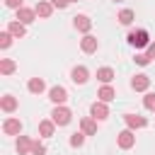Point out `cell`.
Here are the masks:
<instances>
[{
  "label": "cell",
  "instance_id": "cell-1",
  "mask_svg": "<svg viewBox=\"0 0 155 155\" xmlns=\"http://www.w3.org/2000/svg\"><path fill=\"white\" fill-rule=\"evenodd\" d=\"M51 119H53V124H56V126H68V124H70V119H73V114H70V109H68V107L56 104V107H53V111H51Z\"/></svg>",
  "mask_w": 155,
  "mask_h": 155
},
{
  "label": "cell",
  "instance_id": "cell-2",
  "mask_svg": "<svg viewBox=\"0 0 155 155\" xmlns=\"http://www.w3.org/2000/svg\"><path fill=\"white\" fill-rule=\"evenodd\" d=\"M128 44H131L133 48H148V46H150V36H148L145 29H136V31L128 34Z\"/></svg>",
  "mask_w": 155,
  "mask_h": 155
},
{
  "label": "cell",
  "instance_id": "cell-3",
  "mask_svg": "<svg viewBox=\"0 0 155 155\" xmlns=\"http://www.w3.org/2000/svg\"><path fill=\"white\" fill-rule=\"evenodd\" d=\"M116 143H119V148H121V150H128V148H133V145H136L133 128H126V131H121V133L116 136Z\"/></svg>",
  "mask_w": 155,
  "mask_h": 155
},
{
  "label": "cell",
  "instance_id": "cell-4",
  "mask_svg": "<svg viewBox=\"0 0 155 155\" xmlns=\"http://www.w3.org/2000/svg\"><path fill=\"white\" fill-rule=\"evenodd\" d=\"M70 80H73L75 85H85V82L90 80V70H87L85 65H75V68L70 70Z\"/></svg>",
  "mask_w": 155,
  "mask_h": 155
},
{
  "label": "cell",
  "instance_id": "cell-5",
  "mask_svg": "<svg viewBox=\"0 0 155 155\" xmlns=\"http://www.w3.org/2000/svg\"><path fill=\"white\" fill-rule=\"evenodd\" d=\"M48 99H51L53 104H65V99H68V90L61 87V85H56V87L48 90Z\"/></svg>",
  "mask_w": 155,
  "mask_h": 155
},
{
  "label": "cell",
  "instance_id": "cell-6",
  "mask_svg": "<svg viewBox=\"0 0 155 155\" xmlns=\"http://www.w3.org/2000/svg\"><path fill=\"white\" fill-rule=\"evenodd\" d=\"M90 114L97 119V121H104L107 116H109V107H107V102H102V99H97L94 104H92V109H90Z\"/></svg>",
  "mask_w": 155,
  "mask_h": 155
},
{
  "label": "cell",
  "instance_id": "cell-7",
  "mask_svg": "<svg viewBox=\"0 0 155 155\" xmlns=\"http://www.w3.org/2000/svg\"><path fill=\"white\" fill-rule=\"evenodd\" d=\"M73 27H75L78 31L87 34V31L92 29V19H90L87 15H75V17H73Z\"/></svg>",
  "mask_w": 155,
  "mask_h": 155
},
{
  "label": "cell",
  "instance_id": "cell-8",
  "mask_svg": "<svg viewBox=\"0 0 155 155\" xmlns=\"http://www.w3.org/2000/svg\"><path fill=\"white\" fill-rule=\"evenodd\" d=\"M80 48H82L85 53H94V51L99 48V41H97V36H92V34H85V36L80 39Z\"/></svg>",
  "mask_w": 155,
  "mask_h": 155
},
{
  "label": "cell",
  "instance_id": "cell-9",
  "mask_svg": "<svg viewBox=\"0 0 155 155\" xmlns=\"http://www.w3.org/2000/svg\"><path fill=\"white\" fill-rule=\"evenodd\" d=\"M124 121H126L128 128H145L148 126V119L138 116V114H124Z\"/></svg>",
  "mask_w": 155,
  "mask_h": 155
},
{
  "label": "cell",
  "instance_id": "cell-10",
  "mask_svg": "<svg viewBox=\"0 0 155 155\" xmlns=\"http://www.w3.org/2000/svg\"><path fill=\"white\" fill-rule=\"evenodd\" d=\"M2 131H5L7 136H19V133H22V121H19V119H5Z\"/></svg>",
  "mask_w": 155,
  "mask_h": 155
},
{
  "label": "cell",
  "instance_id": "cell-11",
  "mask_svg": "<svg viewBox=\"0 0 155 155\" xmlns=\"http://www.w3.org/2000/svg\"><path fill=\"white\" fill-rule=\"evenodd\" d=\"M131 87H133L136 92H145V90L150 87V78H148V75H133V78H131Z\"/></svg>",
  "mask_w": 155,
  "mask_h": 155
},
{
  "label": "cell",
  "instance_id": "cell-12",
  "mask_svg": "<svg viewBox=\"0 0 155 155\" xmlns=\"http://www.w3.org/2000/svg\"><path fill=\"white\" fill-rule=\"evenodd\" d=\"M36 17H39L36 10H29V7H19V10H17V19H19L22 24H31Z\"/></svg>",
  "mask_w": 155,
  "mask_h": 155
},
{
  "label": "cell",
  "instance_id": "cell-13",
  "mask_svg": "<svg viewBox=\"0 0 155 155\" xmlns=\"http://www.w3.org/2000/svg\"><path fill=\"white\" fill-rule=\"evenodd\" d=\"M80 131L87 133V136H94V133H97V119H94V116H85V119L80 121Z\"/></svg>",
  "mask_w": 155,
  "mask_h": 155
},
{
  "label": "cell",
  "instance_id": "cell-14",
  "mask_svg": "<svg viewBox=\"0 0 155 155\" xmlns=\"http://www.w3.org/2000/svg\"><path fill=\"white\" fill-rule=\"evenodd\" d=\"M7 31H10L15 39H22V36L27 34V24H22L19 19H15V22H10V24H7Z\"/></svg>",
  "mask_w": 155,
  "mask_h": 155
},
{
  "label": "cell",
  "instance_id": "cell-15",
  "mask_svg": "<svg viewBox=\"0 0 155 155\" xmlns=\"http://www.w3.org/2000/svg\"><path fill=\"white\" fill-rule=\"evenodd\" d=\"M34 10H36V15H39L41 19H48V17H51V12H53V5H51V2H46V0H39Z\"/></svg>",
  "mask_w": 155,
  "mask_h": 155
},
{
  "label": "cell",
  "instance_id": "cell-16",
  "mask_svg": "<svg viewBox=\"0 0 155 155\" xmlns=\"http://www.w3.org/2000/svg\"><path fill=\"white\" fill-rule=\"evenodd\" d=\"M0 109H2L5 114H12V111L17 109V97H12V94H5V97L0 99Z\"/></svg>",
  "mask_w": 155,
  "mask_h": 155
},
{
  "label": "cell",
  "instance_id": "cell-17",
  "mask_svg": "<svg viewBox=\"0 0 155 155\" xmlns=\"http://www.w3.org/2000/svg\"><path fill=\"white\" fill-rule=\"evenodd\" d=\"M53 128H56L53 119H44V121H39V133H41L44 138H51V136H53Z\"/></svg>",
  "mask_w": 155,
  "mask_h": 155
},
{
  "label": "cell",
  "instance_id": "cell-18",
  "mask_svg": "<svg viewBox=\"0 0 155 155\" xmlns=\"http://www.w3.org/2000/svg\"><path fill=\"white\" fill-rule=\"evenodd\" d=\"M27 87H29V92H31V94H41V92L46 90V82H44L41 78H31V80L27 82Z\"/></svg>",
  "mask_w": 155,
  "mask_h": 155
},
{
  "label": "cell",
  "instance_id": "cell-19",
  "mask_svg": "<svg viewBox=\"0 0 155 155\" xmlns=\"http://www.w3.org/2000/svg\"><path fill=\"white\" fill-rule=\"evenodd\" d=\"M97 97H99L102 102H107V104H109V102L116 97V92H114V87H111V85H102V87H99V92H97Z\"/></svg>",
  "mask_w": 155,
  "mask_h": 155
},
{
  "label": "cell",
  "instance_id": "cell-20",
  "mask_svg": "<svg viewBox=\"0 0 155 155\" xmlns=\"http://www.w3.org/2000/svg\"><path fill=\"white\" fill-rule=\"evenodd\" d=\"M31 145H34V140H29L27 136H19V138H17V153H19V155L31 153Z\"/></svg>",
  "mask_w": 155,
  "mask_h": 155
},
{
  "label": "cell",
  "instance_id": "cell-21",
  "mask_svg": "<svg viewBox=\"0 0 155 155\" xmlns=\"http://www.w3.org/2000/svg\"><path fill=\"white\" fill-rule=\"evenodd\" d=\"M15 68H17V63H15L12 58H2V61H0V73H2V75H12Z\"/></svg>",
  "mask_w": 155,
  "mask_h": 155
},
{
  "label": "cell",
  "instance_id": "cell-22",
  "mask_svg": "<svg viewBox=\"0 0 155 155\" xmlns=\"http://www.w3.org/2000/svg\"><path fill=\"white\" fill-rule=\"evenodd\" d=\"M97 80L104 82V85H109V82L114 80V70H111V68H99V70H97Z\"/></svg>",
  "mask_w": 155,
  "mask_h": 155
},
{
  "label": "cell",
  "instance_id": "cell-23",
  "mask_svg": "<svg viewBox=\"0 0 155 155\" xmlns=\"http://www.w3.org/2000/svg\"><path fill=\"white\" fill-rule=\"evenodd\" d=\"M116 19H119V22H121L124 27H128V24H131V22L136 19V15H133V10H121V12L116 15Z\"/></svg>",
  "mask_w": 155,
  "mask_h": 155
},
{
  "label": "cell",
  "instance_id": "cell-24",
  "mask_svg": "<svg viewBox=\"0 0 155 155\" xmlns=\"http://www.w3.org/2000/svg\"><path fill=\"white\" fill-rule=\"evenodd\" d=\"M85 136H87V133H82V131H75V133L70 136V145H73V148H80V145L85 143Z\"/></svg>",
  "mask_w": 155,
  "mask_h": 155
},
{
  "label": "cell",
  "instance_id": "cell-25",
  "mask_svg": "<svg viewBox=\"0 0 155 155\" xmlns=\"http://www.w3.org/2000/svg\"><path fill=\"white\" fill-rule=\"evenodd\" d=\"M143 107L150 109V111H155V92H148V94L143 97Z\"/></svg>",
  "mask_w": 155,
  "mask_h": 155
},
{
  "label": "cell",
  "instance_id": "cell-26",
  "mask_svg": "<svg viewBox=\"0 0 155 155\" xmlns=\"http://www.w3.org/2000/svg\"><path fill=\"white\" fill-rule=\"evenodd\" d=\"M12 39H15V36H12V34H10L7 29H5V31L0 34V46H2V48H10V44H12Z\"/></svg>",
  "mask_w": 155,
  "mask_h": 155
},
{
  "label": "cell",
  "instance_id": "cell-27",
  "mask_svg": "<svg viewBox=\"0 0 155 155\" xmlns=\"http://www.w3.org/2000/svg\"><path fill=\"white\" fill-rule=\"evenodd\" d=\"M31 155H46V145L39 143V140H34V145H31Z\"/></svg>",
  "mask_w": 155,
  "mask_h": 155
},
{
  "label": "cell",
  "instance_id": "cell-28",
  "mask_svg": "<svg viewBox=\"0 0 155 155\" xmlns=\"http://www.w3.org/2000/svg\"><path fill=\"white\" fill-rule=\"evenodd\" d=\"M138 65H148L150 63V58H148V53H136V58H133Z\"/></svg>",
  "mask_w": 155,
  "mask_h": 155
},
{
  "label": "cell",
  "instance_id": "cell-29",
  "mask_svg": "<svg viewBox=\"0 0 155 155\" xmlns=\"http://www.w3.org/2000/svg\"><path fill=\"white\" fill-rule=\"evenodd\" d=\"M22 2H24V0H5V5H7V7H12V10H19V7H24Z\"/></svg>",
  "mask_w": 155,
  "mask_h": 155
},
{
  "label": "cell",
  "instance_id": "cell-30",
  "mask_svg": "<svg viewBox=\"0 0 155 155\" xmlns=\"http://www.w3.org/2000/svg\"><path fill=\"white\" fill-rule=\"evenodd\" d=\"M51 5H53V7H58V10H63V7H68V5H70V0H51Z\"/></svg>",
  "mask_w": 155,
  "mask_h": 155
},
{
  "label": "cell",
  "instance_id": "cell-31",
  "mask_svg": "<svg viewBox=\"0 0 155 155\" xmlns=\"http://www.w3.org/2000/svg\"><path fill=\"white\" fill-rule=\"evenodd\" d=\"M148 58H150V61L155 58V41H150V46H148Z\"/></svg>",
  "mask_w": 155,
  "mask_h": 155
},
{
  "label": "cell",
  "instance_id": "cell-32",
  "mask_svg": "<svg viewBox=\"0 0 155 155\" xmlns=\"http://www.w3.org/2000/svg\"><path fill=\"white\" fill-rule=\"evenodd\" d=\"M114 2H121V0H114Z\"/></svg>",
  "mask_w": 155,
  "mask_h": 155
},
{
  "label": "cell",
  "instance_id": "cell-33",
  "mask_svg": "<svg viewBox=\"0 0 155 155\" xmlns=\"http://www.w3.org/2000/svg\"><path fill=\"white\" fill-rule=\"evenodd\" d=\"M70 2H75V0H70Z\"/></svg>",
  "mask_w": 155,
  "mask_h": 155
}]
</instances>
